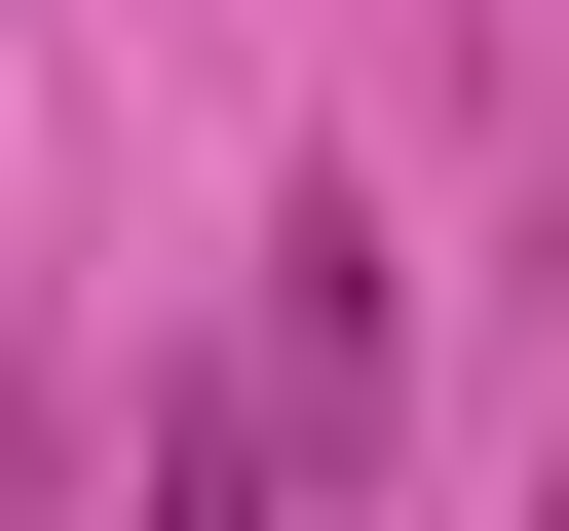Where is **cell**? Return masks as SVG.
I'll use <instances>...</instances> for the list:
<instances>
[{"label": "cell", "mask_w": 569, "mask_h": 531, "mask_svg": "<svg viewBox=\"0 0 569 531\" xmlns=\"http://www.w3.org/2000/svg\"><path fill=\"white\" fill-rule=\"evenodd\" d=\"M266 455H380V228L342 190L266 228Z\"/></svg>", "instance_id": "cell-1"}, {"label": "cell", "mask_w": 569, "mask_h": 531, "mask_svg": "<svg viewBox=\"0 0 569 531\" xmlns=\"http://www.w3.org/2000/svg\"><path fill=\"white\" fill-rule=\"evenodd\" d=\"M531 531H569V455H531Z\"/></svg>", "instance_id": "cell-2"}]
</instances>
